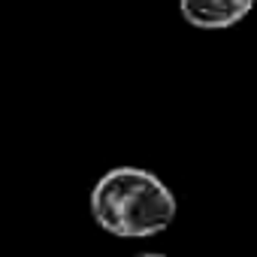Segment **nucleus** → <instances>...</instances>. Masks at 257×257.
Here are the masks:
<instances>
[{"instance_id": "obj_2", "label": "nucleus", "mask_w": 257, "mask_h": 257, "mask_svg": "<svg viewBox=\"0 0 257 257\" xmlns=\"http://www.w3.org/2000/svg\"><path fill=\"white\" fill-rule=\"evenodd\" d=\"M257 0H179V13L200 31H224L251 16Z\"/></svg>"}, {"instance_id": "obj_1", "label": "nucleus", "mask_w": 257, "mask_h": 257, "mask_svg": "<svg viewBox=\"0 0 257 257\" xmlns=\"http://www.w3.org/2000/svg\"><path fill=\"white\" fill-rule=\"evenodd\" d=\"M176 194L149 170L115 167L91 191V218L118 239H149L176 221Z\"/></svg>"}]
</instances>
